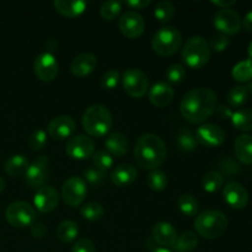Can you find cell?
<instances>
[{"instance_id":"obj_40","label":"cell","mask_w":252,"mask_h":252,"mask_svg":"<svg viewBox=\"0 0 252 252\" xmlns=\"http://www.w3.org/2000/svg\"><path fill=\"white\" fill-rule=\"evenodd\" d=\"M106 179V172L96 169V167H89L84 171V181L88 182L91 186H100Z\"/></svg>"},{"instance_id":"obj_25","label":"cell","mask_w":252,"mask_h":252,"mask_svg":"<svg viewBox=\"0 0 252 252\" xmlns=\"http://www.w3.org/2000/svg\"><path fill=\"white\" fill-rule=\"evenodd\" d=\"M235 155L243 164L252 165V135L244 133L239 135L234 144Z\"/></svg>"},{"instance_id":"obj_3","label":"cell","mask_w":252,"mask_h":252,"mask_svg":"<svg viewBox=\"0 0 252 252\" xmlns=\"http://www.w3.org/2000/svg\"><path fill=\"white\" fill-rule=\"evenodd\" d=\"M83 128L89 135L102 138L112 128V115L106 106L96 103L86 108L83 115Z\"/></svg>"},{"instance_id":"obj_12","label":"cell","mask_w":252,"mask_h":252,"mask_svg":"<svg viewBox=\"0 0 252 252\" xmlns=\"http://www.w3.org/2000/svg\"><path fill=\"white\" fill-rule=\"evenodd\" d=\"M65 153L71 159H88V158L93 157L95 153V144L88 135H74V137L69 138V140L66 142Z\"/></svg>"},{"instance_id":"obj_36","label":"cell","mask_w":252,"mask_h":252,"mask_svg":"<svg viewBox=\"0 0 252 252\" xmlns=\"http://www.w3.org/2000/svg\"><path fill=\"white\" fill-rule=\"evenodd\" d=\"M175 15V6L172 2L167 1V0H161L155 4L154 9V16L159 20L160 22H169L172 20Z\"/></svg>"},{"instance_id":"obj_34","label":"cell","mask_w":252,"mask_h":252,"mask_svg":"<svg viewBox=\"0 0 252 252\" xmlns=\"http://www.w3.org/2000/svg\"><path fill=\"white\" fill-rule=\"evenodd\" d=\"M250 91L248 86H235L228 93V102L231 107H241L248 101Z\"/></svg>"},{"instance_id":"obj_16","label":"cell","mask_w":252,"mask_h":252,"mask_svg":"<svg viewBox=\"0 0 252 252\" xmlns=\"http://www.w3.org/2000/svg\"><path fill=\"white\" fill-rule=\"evenodd\" d=\"M76 123L71 116L62 115L54 117L48 125V134L53 139L64 140L66 138H71L73 133L75 132Z\"/></svg>"},{"instance_id":"obj_20","label":"cell","mask_w":252,"mask_h":252,"mask_svg":"<svg viewBox=\"0 0 252 252\" xmlns=\"http://www.w3.org/2000/svg\"><path fill=\"white\" fill-rule=\"evenodd\" d=\"M96 65H97V58L95 54L93 53H80L71 61L70 63V71L73 75L78 76V78H83V76L89 75L95 70Z\"/></svg>"},{"instance_id":"obj_11","label":"cell","mask_w":252,"mask_h":252,"mask_svg":"<svg viewBox=\"0 0 252 252\" xmlns=\"http://www.w3.org/2000/svg\"><path fill=\"white\" fill-rule=\"evenodd\" d=\"M49 160L48 158L41 155L32 164H30L26 174H25V181L31 189H41L44 186L49 175Z\"/></svg>"},{"instance_id":"obj_21","label":"cell","mask_w":252,"mask_h":252,"mask_svg":"<svg viewBox=\"0 0 252 252\" xmlns=\"http://www.w3.org/2000/svg\"><path fill=\"white\" fill-rule=\"evenodd\" d=\"M152 236L155 243L165 249L174 246L177 240L176 229L166 221H159L155 224L152 230Z\"/></svg>"},{"instance_id":"obj_50","label":"cell","mask_w":252,"mask_h":252,"mask_svg":"<svg viewBox=\"0 0 252 252\" xmlns=\"http://www.w3.org/2000/svg\"><path fill=\"white\" fill-rule=\"evenodd\" d=\"M216 111L220 116V118H231V116H233V112L225 106H219V107H217Z\"/></svg>"},{"instance_id":"obj_6","label":"cell","mask_w":252,"mask_h":252,"mask_svg":"<svg viewBox=\"0 0 252 252\" xmlns=\"http://www.w3.org/2000/svg\"><path fill=\"white\" fill-rule=\"evenodd\" d=\"M182 44V34L174 26H164L155 32L152 39V47L155 53L169 57L176 53Z\"/></svg>"},{"instance_id":"obj_26","label":"cell","mask_w":252,"mask_h":252,"mask_svg":"<svg viewBox=\"0 0 252 252\" xmlns=\"http://www.w3.org/2000/svg\"><path fill=\"white\" fill-rule=\"evenodd\" d=\"M30 166V161L25 155H12L5 161L4 170L9 176L17 177L21 175L26 174L27 169Z\"/></svg>"},{"instance_id":"obj_38","label":"cell","mask_w":252,"mask_h":252,"mask_svg":"<svg viewBox=\"0 0 252 252\" xmlns=\"http://www.w3.org/2000/svg\"><path fill=\"white\" fill-rule=\"evenodd\" d=\"M148 186L153 191H162L167 186V176L161 170H153L148 176Z\"/></svg>"},{"instance_id":"obj_48","label":"cell","mask_w":252,"mask_h":252,"mask_svg":"<svg viewBox=\"0 0 252 252\" xmlns=\"http://www.w3.org/2000/svg\"><path fill=\"white\" fill-rule=\"evenodd\" d=\"M235 0H213L212 4L221 7V9H231V6L235 5Z\"/></svg>"},{"instance_id":"obj_2","label":"cell","mask_w":252,"mask_h":252,"mask_svg":"<svg viewBox=\"0 0 252 252\" xmlns=\"http://www.w3.org/2000/svg\"><path fill=\"white\" fill-rule=\"evenodd\" d=\"M134 158L140 167L157 170L166 159V145L158 135L147 133L138 138L134 147Z\"/></svg>"},{"instance_id":"obj_8","label":"cell","mask_w":252,"mask_h":252,"mask_svg":"<svg viewBox=\"0 0 252 252\" xmlns=\"http://www.w3.org/2000/svg\"><path fill=\"white\" fill-rule=\"evenodd\" d=\"M123 90L134 98H140L145 95L149 88V80L144 71L140 69L130 68L122 74Z\"/></svg>"},{"instance_id":"obj_9","label":"cell","mask_w":252,"mask_h":252,"mask_svg":"<svg viewBox=\"0 0 252 252\" xmlns=\"http://www.w3.org/2000/svg\"><path fill=\"white\" fill-rule=\"evenodd\" d=\"M88 193L86 182L81 177H70L62 186V198L69 207H79Z\"/></svg>"},{"instance_id":"obj_13","label":"cell","mask_w":252,"mask_h":252,"mask_svg":"<svg viewBox=\"0 0 252 252\" xmlns=\"http://www.w3.org/2000/svg\"><path fill=\"white\" fill-rule=\"evenodd\" d=\"M33 70L37 78L41 81H52L58 75L59 65L54 54L44 52L36 57L33 63Z\"/></svg>"},{"instance_id":"obj_24","label":"cell","mask_w":252,"mask_h":252,"mask_svg":"<svg viewBox=\"0 0 252 252\" xmlns=\"http://www.w3.org/2000/svg\"><path fill=\"white\" fill-rule=\"evenodd\" d=\"M106 152L115 157H123L128 153L129 143L127 137L122 133H112L105 140Z\"/></svg>"},{"instance_id":"obj_18","label":"cell","mask_w":252,"mask_h":252,"mask_svg":"<svg viewBox=\"0 0 252 252\" xmlns=\"http://www.w3.org/2000/svg\"><path fill=\"white\" fill-rule=\"evenodd\" d=\"M223 196L226 204L234 209H243L249 203V193L243 185L238 182H229L223 189Z\"/></svg>"},{"instance_id":"obj_29","label":"cell","mask_w":252,"mask_h":252,"mask_svg":"<svg viewBox=\"0 0 252 252\" xmlns=\"http://www.w3.org/2000/svg\"><path fill=\"white\" fill-rule=\"evenodd\" d=\"M197 245H198V236L192 231H185L181 235L177 236L174 246L177 252H189L194 250Z\"/></svg>"},{"instance_id":"obj_46","label":"cell","mask_w":252,"mask_h":252,"mask_svg":"<svg viewBox=\"0 0 252 252\" xmlns=\"http://www.w3.org/2000/svg\"><path fill=\"white\" fill-rule=\"evenodd\" d=\"M31 234L36 239H43L47 235V228L41 221H34L31 225Z\"/></svg>"},{"instance_id":"obj_42","label":"cell","mask_w":252,"mask_h":252,"mask_svg":"<svg viewBox=\"0 0 252 252\" xmlns=\"http://www.w3.org/2000/svg\"><path fill=\"white\" fill-rule=\"evenodd\" d=\"M47 144V133L43 129H36L29 138V145L33 152L42 150Z\"/></svg>"},{"instance_id":"obj_53","label":"cell","mask_w":252,"mask_h":252,"mask_svg":"<svg viewBox=\"0 0 252 252\" xmlns=\"http://www.w3.org/2000/svg\"><path fill=\"white\" fill-rule=\"evenodd\" d=\"M248 54H249V58L252 59V42L249 44V48H248Z\"/></svg>"},{"instance_id":"obj_39","label":"cell","mask_w":252,"mask_h":252,"mask_svg":"<svg viewBox=\"0 0 252 252\" xmlns=\"http://www.w3.org/2000/svg\"><path fill=\"white\" fill-rule=\"evenodd\" d=\"M93 161H94V165H95L96 169L106 172V170H108L110 167H112L113 158H112V155L108 154L106 150H97L96 153H94Z\"/></svg>"},{"instance_id":"obj_45","label":"cell","mask_w":252,"mask_h":252,"mask_svg":"<svg viewBox=\"0 0 252 252\" xmlns=\"http://www.w3.org/2000/svg\"><path fill=\"white\" fill-rule=\"evenodd\" d=\"M71 252H96V249L90 239L83 238L79 239V240L74 244Z\"/></svg>"},{"instance_id":"obj_10","label":"cell","mask_w":252,"mask_h":252,"mask_svg":"<svg viewBox=\"0 0 252 252\" xmlns=\"http://www.w3.org/2000/svg\"><path fill=\"white\" fill-rule=\"evenodd\" d=\"M214 27L221 34H236L241 30L240 15L233 9H220L216 12L213 20Z\"/></svg>"},{"instance_id":"obj_37","label":"cell","mask_w":252,"mask_h":252,"mask_svg":"<svg viewBox=\"0 0 252 252\" xmlns=\"http://www.w3.org/2000/svg\"><path fill=\"white\" fill-rule=\"evenodd\" d=\"M121 11H122V4L116 0H108V1L102 2L100 7L101 16L107 21H113L117 19Z\"/></svg>"},{"instance_id":"obj_35","label":"cell","mask_w":252,"mask_h":252,"mask_svg":"<svg viewBox=\"0 0 252 252\" xmlns=\"http://www.w3.org/2000/svg\"><path fill=\"white\" fill-rule=\"evenodd\" d=\"M80 214L84 219L90 221L100 220L105 214V209H103L102 204L97 203V202H90L86 203L85 206L81 207Z\"/></svg>"},{"instance_id":"obj_43","label":"cell","mask_w":252,"mask_h":252,"mask_svg":"<svg viewBox=\"0 0 252 252\" xmlns=\"http://www.w3.org/2000/svg\"><path fill=\"white\" fill-rule=\"evenodd\" d=\"M120 80V71L116 70V69H111V70L106 71L102 78H101V86L106 90H113L118 85Z\"/></svg>"},{"instance_id":"obj_33","label":"cell","mask_w":252,"mask_h":252,"mask_svg":"<svg viewBox=\"0 0 252 252\" xmlns=\"http://www.w3.org/2000/svg\"><path fill=\"white\" fill-rule=\"evenodd\" d=\"M177 144L184 152H193L197 149L199 143L193 132L189 129H181L177 135Z\"/></svg>"},{"instance_id":"obj_51","label":"cell","mask_w":252,"mask_h":252,"mask_svg":"<svg viewBox=\"0 0 252 252\" xmlns=\"http://www.w3.org/2000/svg\"><path fill=\"white\" fill-rule=\"evenodd\" d=\"M4 189H5V181L1 179V177H0V193L4 191Z\"/></svg>"},{"instance_id":"obj_22","label":"cell","mask_w":252,"mask_h":252,"mask_svg":"<svg viewBox=\"0 0 252 252\" xmlns=\"http://www.w3.org/2000/svg\"><path fill=\"white\" fill-rule=\"evenodd\" d=\"M137 179V169L130 164H121L111 172V181L117 187H126Z\"/></svg>"},{"instance_id":"obj_44","label":"cell","mask_w":252,"mask_h":252,"mask_svg":"<svg viewBox=\"0 0 252 252\" xmlns=\"http://www.w3.org/2000/svg\"><path fill=\"white\" fill-rule=\"evenodd\" d=\"M209 48L213 49L216 52H224L230 44V39H229L228 36L221 33H217L214 36L211 37L208 42Z\"/></svg>"},{"instance_id":"obj_4","label":"cell","mask_w":252,"mask_h":252,"mask_svg":"<svg viewBox=\"0 0 252 252\" xmlns=\"http://www.w3.org/2000/svg\"><path fill=\"white\" fill-rule=\"evenodd\" d=\"M228 218L217 209H207L197 216L194 220L196 231L207 240H216L223 236L228 229Z\"/></svg>"},{"instance_id":"obj_31","label":"cell","mask_w":252,"mask_h":252,"mask_svg":"<svg viewBox=\"0 0 252 252\" xmlns=\"http://www.w3.org/2000/svg\"><path fill=\"white\" fill-rule=\"evenodd\" d=\"M224 177L220 172L218 171H209L202 179V187L208 193H214L219 191L220 187L223 186Z\"/></svg>"},{"instance_id":"obj_17","label":"cell","mask_w":252,"mask_h":252,"mask_svg":"<svg viewBox=\"0 0 252 252\" xmlns=\"http://www.w3.org/2000/svg\"><path fill=\"white\" fill-rule=\"evenodd\" d=\"M34 207L42 213H51L59 203L58 191L53 186H42L37 189L33 198Z\"/></svg>"},{"instance_id":"obj_28","label":"cell","mask_w":252,"mask_h":252,"mask_svg":"<svg viewBox=\"0 0 252 252\" xmlns=\"http://www.w3.org/2000/svg\"><path fill=\"white\" fill-rule=\"evenodd\" d=\"M231 123L236 129L243 130V132H250L252 130V110L243 108V110L233 112Z\"/></svg>"},{"instance_id":"obj_32","label":"cell","mask_w":252,"mask_h":252,"mask_svg":"<svg viewBox=\"0 0 252 252\" xmlns=\"http://www.w3.org/2000/svg\"><path fill=\"white\" fill-rule=\"evenodd\" d=\"M177 204H179L180 211H181L185 216L193 217L198 213L199 203L198 201H197L196 197L192 196V194H182V196H180Z\"/></svg>"},{"instance_id":"obj_49","label":"cell","mask_w":252,"mask_h":252,"mask_svg":"<svg viewBox=\"0 0 252 252\" xmlns=\"http://www.w3.org/2000/svg\"><path fill=\"white\" fill-rule=\"evenodd\" d=\"M241 26L244 27L246 32H252V10L245 15L244 21L241 22Z\"/></svg>"},{"instance_id":"obj_41","label":"cell","mask_w":252,"mask_h":252,"mask_svg":"<svg viewBox=\"0 0 252 252\" xmlns=\"http://www.w3.org/2000/svg\"><path fill=\"white\" fill-rule=\"evenodd\" d=\"M165 75H166L167 81H170V83L172 84H179L181 83L185 79V76H186V69H185V66L181 65V64H171V65L166 69Z\"/></svg>"},{"instance_id":"obj_1","label":"cell","mask_w":252,"mask_h":252,"mask_svg":"<svg viewBox=\"0 0 252 252\" xmlns=\"http://www.w3.org/2000/svg\"><path fill=\"white\" fill-rule=\"evenodd\" d=\"M218 107L217 94L208 88H196L185 94L180 110L185 120L199 125L208 120Z\"/></svg>"},{"instance_id":"obj_5","label":"cell","mask_w":252,"mask_h":252,"mask_svg":"<svg viewBox=\"0 0 252 252\" xmlns=\"http://www.w3.org/2000/svg\"><path fill=\"white\" fill-rule=\"evenodd\" d=\"M181 58L189 68H203L211 59V48L208 42L201 36H192L187 39L182 48Z\"/></svg>"},{"instance_id":"obj_52","label":"cell","mask_w":252,"mask_h":252,"mask_svg":"<svg viewBox=\"0 0 252 252\" xmlns=\"http://www.w3.org/2000/svg\"><path fill=\"white\" fill-rule=\"evenodd\" d=\"M153 252H171L169 249H165V248H159V249H155Z\"/></svg>"},{"instance_id":"obj_15","label":"cell","mask_w":252,"mask_h":252,"mask_svg":"<svg viewBox=\"0 0 252 252\" xmlns=\"http://www.w3.org/2000/svg\"><path fill=\"white\" fill-rule=\"evenodd\" d=\"M194 134H196L198 143L207 148L219 147L225 140V132L223 128L213 125V123H204V125L199 126Z\"/></svg>"},{"instance_id":"obj_19","label":"cell","mask_w":252,"mask_h":252,"mask_svg":"<svg viewBox=\"0 0 252 252\" xmlns=\"http://www.w3.org/2000/svg\"><path fill=\"white\" fill-rule=\"evenodd\" d=\"M175 96L174 89L165 81L154 84L149 91V100L157 107H166L172 102Z\"/></svg>"},{"instance_id":"obj_27","label":"cell","mask_w":252,"mask_h":252,"mask_svg":"<svg viewBox=\"0 0 252 252\" xmlns=\"http://www.w3.org/2000/svg\"><path fill=\"white\" fill-rule=\"evenodd\" d=\"M79 235V226L73 220H63L57 226V238L64 244H69Z\"/></svg>"},{"instance_id":"obj_47","label":"cell","mask_w":252,"mask_h":252,"mask_svg":"<svg viewBox=\"0 0 252 252\" xmlns=\"http://www.w3.org/2000/svg\"><path fill=\"white\" fill-rule=\"evenodd\" d=\"M150 4H152V1H150V0H130V1L126 2V5H127L128 7H130L133 11H135V10L144 9V7L149 6Z\"/></svg>"},{"instance_id":"obj_7","label":"cell","mask_w":252,"mask_h":252,"mask_svg":"<svg viewBox=\"0 0 252 252\" xmlns=\"http://www.w3.org/2000/svg\"><path fill=\"white\" fill-rule=\"evenodd\" d=\"M5 218L10 225L15 228L31 226L36 221V212L30 203L25 201H16L9 204L5 211Z\"/></svg>"},{"instance_id":"obj_30","label":"cell","mask_w":252,"mask_h":252,"mask_svg":"<svg viewBox=\"0 0 252 252\" xmlns=\"http://www.w3.org/2000/svg\"><path fill=\"white\" fill-rule=\"evenodd\" d=\"M231 75L239 83H246V81L252 80V59L248 58L235 64L233 71H231Z\"/></svg>"},{"instance_id":"obj_23","label":"cell","mask_w":252,"mask_h":252,"mask_svg":"<svg viewBox=\"0 0 252 252\" xmlns=\"http://www.w3.org/2000/svg\"><path fill=\"white\" fill-rule=\"evenodd\" d=\"M57 12L65 17H78L85 11L88 2L83 0H56L53 2Z\"/></svg>"},{"instance_id":"obj_14","label":"cell","mask_w":252,"mask_h":252,"mask_svg":"<svg viewBox=\"0 0 252 252\" xmlns=\"http://www.w3.org/2000/svg\"><path fill=\"white\" fill-rule=\"evenodd\" d=\"M118 26L121 32L125 34L127 38L134 39L143 34L145 29V22L142 15L137 11H126L118 20Z\"/></svg>"}]
</instances>
